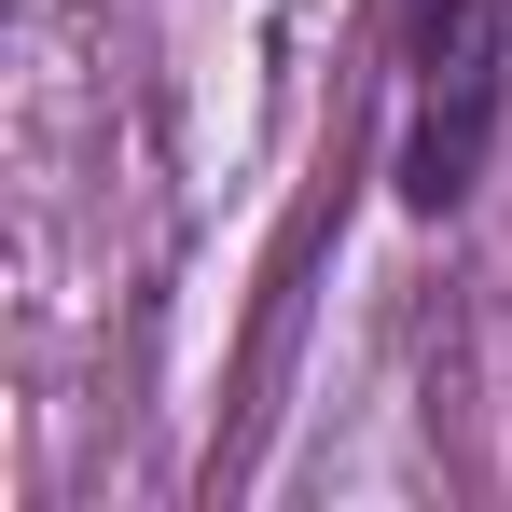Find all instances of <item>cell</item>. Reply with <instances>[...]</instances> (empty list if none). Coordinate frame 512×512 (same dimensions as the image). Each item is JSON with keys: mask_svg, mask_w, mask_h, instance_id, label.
<instances>
[{"mask_svg": "<svg viewBox=\"0 0 512 512\" xmlns=\"http://www.w3.org/2000/svg\"><path fill=\"white\" fill-rule=\"evenodd\" d=\"M499 56H512V0H429L416 28V139H402V208H471L485 139H499Z\"/></svg>", "mask_w": 512, "mask_h": 512, "instance_id": "cell-1", "label": "cell"}]
</instances>
